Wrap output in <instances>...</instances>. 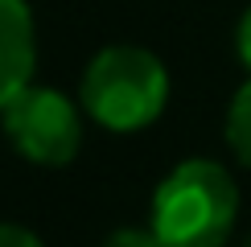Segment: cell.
Returning a JSON list of instances; mask_svg holds the SVG:
<instances>
[{"instance_id": "obj_5", "label": "cell", "mask_w": 251, "mask_h": 247, "mask_svg": "<svg viewBox=\"0 0 251 247\" xmlns=\"http://www.w3.org/2000/svg\"><path fill=\"white\" fill-rule=\"evenodd\" d=\"M226 144H231L235 161L251 169V78L235 91L231 107H226Z\"/></svg>"}, {"instance_id": "obj_2", "label": "cell", "mask_w": 251, "mask_h": 247, "mask_svg": "<svg viewBox=\"0 0 251 247\" xmlns=\"http://www.w3.org/2000/svg\"><path fill=\"white\" fill-rule=\"evenodd\" d=\"M78 99L99 128L140 132L152 120H161L169 103V70L152 49L120 41L87 62Z\"/></svg>"}, {"instance_id": "obj_7", "label": "cell", "mask_w": 251, "mask_h": 247, "mask_svg": "<svg viewBox=\"0 0 251 247\" xmlns=\"http://www.w3.org/2000/svg\"><path fill=\"white\" fill-rule=\"evenodd\" d=\"M0 247H46V243L21 222H0Z\"/></svg>"}, {"instance_id": "obj_3", "label": "cell", "mask_w": 251, "mask_h": 247, "mask_svg": "<svg viewBox=\"0 0 251 247\" xmlns=\"http://www.w3.org/2000/svg\"><path fill=\"white\" fill-rule=\"evenodd\" d=\"M8 144L21 152L25 161L58 169L70 165L82 148V116L62 91L54 87H37L29 82L21 95L0 111Z\"/></svg>"}, {"instance_id": "obj_6", "label": "cell", "mask_w": 251, "mask_h": 247, "mask_svg": "<svg viewBox=\"0 0 251 247\" xmlns=\"http://www.w3.org/2000/svg\"><path fill=\"white\" fill-rule=\"evenodd\" d=\"M99 247H161V239L152 235V226H120Z\"/></svg>"}, {"instance_id": "obj_4", "label": "cell", "mask_w": 251, "mask_h": 247, "mask_svg": "<svg viewBox=\"0 0 251 247\" xmlns=\"http://www.w3.org/2000/svg\"><path fill=\"white\" fill-rule=\"evenodd\" d=\"M37 33L25 0H0V111L33 82Z\"/></svg>"}, {"instance_id": "obj_8", "label": "cell", "mask_w": 251, "mask_h": 247, "mask_svg": "<svg viewBox=\"0 0 251 247\" xmlns=\"http://www.w3.org/2000/svg\"><path fill=\"white\" fill-rule=\"evenodd\" d=\"M235 49H239V62L251 70V8L239 17V29H235Z\"/></svg>"}, {"instance_id": "obj_1", "label": "cell", "mask_w": 251, "mask_h": 247, "mask_svg": "<svg viewBox=\"0 0 251 247\" xmlns=\"http://www.w3.org/2000/svg\"><path fill=\"white\" fill-rule=\"evenodd\" d=\"M239 219V185L226 165L190 157L152 190V235L161 247H223Z\"/></svg>"}]
</instances>
